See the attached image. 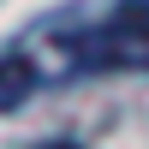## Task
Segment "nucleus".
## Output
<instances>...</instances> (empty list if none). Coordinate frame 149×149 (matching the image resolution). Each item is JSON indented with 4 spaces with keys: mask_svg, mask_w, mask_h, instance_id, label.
I'll use <instances>...</instances> for the list:
<instances>
[{
    "mask_svg": "<svg viewBox=\"0 0 149 149\" xmlns=\"http://www.w3.org/2000/svg\"><path fill=\"white\" fill-rule=\"evenodd\" d=\"M30 149H78L72 137H54V143H30Z\"/></svg>",
    "mask_w": 149,
    "mask_h": 149,
    "instance_id": "nucleus-2",
    "label": "nucleus"
},
{
    "mask_svg": "<svg viewBox=\"0 0 149 149\" xmlns=\"http://www.w3.org/2000/svg\"><path fill=\"white\" fill-rule=\"evenodd\" d=\"M42 90V72H36V60L24 54L18 42L6 48V54H0V107H18L24 95H36Z\"/></svg>",
    "mask_w": 149,
    "mask_h": 149,
    "instance_id": "nucleus-1",
    "label": "nucleus"
}]
</instances>
